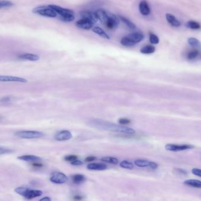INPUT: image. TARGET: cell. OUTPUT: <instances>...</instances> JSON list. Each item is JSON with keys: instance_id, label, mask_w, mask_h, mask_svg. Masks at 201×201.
Returning a JSON list of instances; mask_svg holds the SVG:
<instances>
[{"instance_id": "cell-1", "label": "cell", "mask_w": 201, "mask_h": 201, "mask_svg": "<svg viewBox=\"0 0 201 201\" xmlns=\"http://www.w3.org/2000/svg\"><path fill=\"white\" fill-rule=\"evenodd\" d=\"M89 125L104 131H111L128 135H133L135 133V131L130 127L121 126V125H116L103 120H91L89 121Z\"/></svg>"}, {"instance_id": "cell-2", "label": "cell", "mask_w": 201, "mask_h": 201, "mask_svg": "<svg viewBox=\"0 0 201 201\" xmlns=\"http://www.w3.org/2000/svg\"><path fill=\"white\" fill-rule=\"evenodd\" d=\"M49 7L54 10L56 13L58 14L61 16V20L64 22H71L75 20L74 12L64 8H62L60 6L56 5H49Z\"/></svg>"}, {"instance_id": "cell-3", "label": "cell", "mask_w": 201, "mask_h": 201, "mask_svg": "<svg viewBox=\"0 0 201 201\" xmlns=\"http://www.w3.org/2000/svg\"><path fill=\"white\" fill-rule=\"evenodd\" d=\"M15 192L28 199H32L43 195L41 190L30 189L25 187H18L15 189Z\"/></svg>"}, {"instance_id": "cell-4", "label": "cell", "mask_w": 201, "mask_h": 201, "mask_svg": "<svg viewBox=\"0 0 201 201\" xmlns=\"http://www.w3.org/2000/svg\"><path fill=\"white\" fill-rule=\"evenodd\" d=\"M33 12L34 13L38 14L40 16L49 18H55L57 16L56 12L48 6H39L35 7L33 9Z\"/></svg>"}, {"instance_id": "cell-5", "label": "cell", "mask_w": 201, "mask_h": 201, "mask_svg": "<svg viewBox=\"0 0 201 201\" xmlns=\"http://www.w3.org/2000/svg\"><path fill=\"white\" fill-rule=\"evenodd\" d=\"M16 136L22 139H38L43 136V133L38 131H19L16 133Z\"/></svg>"}, {"instance_id": "cell-6", "label": "cell", "mask_w": 201, "mask_h": 201, "mask_svg": "<svg viewBox=\"0 0 201 201\" xmlns=\"http://www.w3.org/2000/svg\"><path fill=\"white\" fill-rule=\"evenodd\" d=\"M165 149L169 151L172 152H179V151H183L186 150H189L194 149L195 146L192 145H176V144H167L165 146Z\"/></svg>"}, {"instance_id": "cell-7", "label": "cell", "mask_w": 201, "mask_h": 201, "mask_svg": "<svg viewBox=\"0 0 201 201\" xmlns=\"http://www.w3.org/2000/svg\"><path fill=\"white\" fill-rule=\"evenodd\" d=\"M50 180L56 184H62L68 180V178L65 174L59 172H55L51 174Z\"/></svg>"}, {"instance_id": "cell-8", "label": "cell", "mask_w": 201, "mask_h": 201, "mask_svg": "<svg viewBox=\"0 0 201 201\" xmlns=\"http://www.w3.org/2000/svg\"><path fill=\"white\" fill-rule=\"evenodd\" d=\"M118 24H119V20L117 18V17L115 16L114 14L110 13L108 20L105 23V25L106 26V27L110 30H113L118 27Z\"/></svg>"}, {"instance_id": "cell-9", "label": "cell", "mask_w": 201, "mask_h": 201, "mask_svg": "<svg viewBox=\"0 0 201 201\" xmlns=\"http://www.w3.org/2000/svg\"><path fill=\"white\" fill-rule=\"evenodd\" d=\"M72 135L70 131L64 130L58 132L55 135V139L58 141H65L71 139Z\"/></svg>"}, {"instance_id": "cell-10", "label": "cell", "mask_w": 201, "mask_h": 201, "mask_svg": "<svg viewBox=\"0 0 201 201\" xmlns=\"http://www.w3.org/2000/svg\"><path fill=\"white\" fill-rule=\"evenodd\" d=\"M80 15L83 19L88 20L93 24L98 22V19L95 13H93L89 11H82L80 12Z\"/></svg>"}, {"instance_id": "cell-11", "label": "cell", "mask_w": 201, "mask_h": 201, "mask_svg": "<svg viewBox=\"0 0 201 201\" xmlns=\"http://www.w3.org/2000/svg\"><path fill=\"white\" fill-rule=\"evenodd\" d=\"M139 10L142 15L147 16L151 13V8L146 0H142L139 4Z\"/></svg>"}, {"instance_id": "cell-12", "label": "cell", "mask_w": 201, "mask_h": 201, "mask_svg": "<svg viewBox=\"0 0 201 201\" xmlns=\"http://www.w3.org/2000/svg\"><path fill=\"white\" fill-rule=\"evenodd\" d=\"M0 82L27 83V80L25 79L21 78V77H18L0 76Z\"/></svg>"}, {"instance_id": "cell-13", "label": "cell", "mask_w": 201, "mask_h": 201, "mask_svg": "<svg viewBox=\"0 0 201 201\" xmlns=\"http://www.w3.org/2000/svg\"><path fill=\"white\" fill-rule=\"evenodd\" d=\"M95 13L97 17L98 20H99L100 22H101L103 24H105V23L108 20L111 12H109L107 10H105L103 9H98V10H97Z\"/></svg>"}, {"instance_id": "cell-14", "label": "cell", "mask_w": 201, "mask_h": 201, "mask_svg": "<svg viewBox=\"0 0 201 201\" xmlns=\"http://www.w3.org/2000/svg\"><path fill=\"white\" fill-rule=\"evenodd\" d=\"M126 37L130 40V41L135 44L138 43L142 41L144 38V35L141 33H131L126 36Z\"/></svg>"}, {"instance_id": "cell-15", "label": "cell", "mask_w": 201, "mask_h": 201, "mask_svg": "<svg viewBox=\"0 0 201 201\" xmlns=\"http://www.w3.org/2000/svg\"><path fill=\"white\" fill-rule=\"evenodd\" d=\"M93 25H94V24L93 22L87 20L83 19V18L78 20L76 22V26L80 28L83 29V30H89L93 28Z\"/></svg>"}, {"instance_id": "cell-16", "label": "cell", "mask_w": 201, "mask_h": 201, "mask_svg": "<svg viewBox=\"0 0 201 201\" xmlns=\"http://www.w3.org/2000/svg\"><path fill=\"white\" fill-rule=\"evenodd\" d=\"M107 168V166L103 163H89L87 165V169L93 170H103Z\"/></svg>"}, {"instance_id": "cell-17", "label": "cell", "mask_w": 201, "mask_h": 201, "mask_svg": "<svg viewBox=\"0 0 201 201\" xmlns=\"http://www.w3.org/2000/svg\"><path fill=\"white\" fill-rule=\"evenodd\" d=\"M166 18H167V20L171 26H172L174 27H180V22L172 14H169V13L167 14Z\"/></svg>"}, {"instance_id": "cell-18", "label": "cell", "mask_w": 201, "mask_h": 201, "mask_svg": "<svg viewBox=\"0 0 201 201\" xmlns=\"http://www.w3.org/2000/svg\"><path fill=\"white\" fill-rule=\"evenodd\" d=\"M18 57L22 60H29L32 61H38L39 59V57L38 55H34V54H30V53H25L19 55Z\"/></svg>"}, {"instance_id": "cell-19", "label": "cell", "mask_w": 201, "mask_h": 201, "mask_svg": "<svg viewBox=\"0 0 201 201\" xmlns=\"http://www.w3.org/2000/svg\"><path fill=\"white\" fill-rule=\"evenodd\" d=\"M18 159L22 160L27 161V162H38L41 160V158H39L38 156H34V155H23L18 157Z\"/></svg>"}, {"instance_id": "cell-20", "label": "cell", "mask_w": 201, "mask_h": 201, "mask_svg": "<svg viewBox=\"0 0 201 201\" xmlns=\"http://www.w3.org/2000/svg\"><path fill=\"white\" fill-rule=\"evenodd\" d=\"M184 185L194 187L195 188H201V181L199 180L188 179L186 180L184 182Z\"/></svg>"}, {"instance_id": "cell-21", "label": "cell", "mask_w": 201, "mask_h": 201, "mask_svg": "<svg viewBox=\"0 0 201 201\" xmlns=\"http://www.w3.org/2000/svg\"><path fill=\"white\" fill-rule=\"evenodd\" d=\"M92 31L94 33L98 34V36H101L103 38L108 39V40L110 39V37L107 34L105 31H104V30L101 28L99 27H94L92 28Z\"/></svg>"}, {"instance_id": "cell-22", "label": "cell", "mask_w": 201, "mask_h": 201, "mask_svg": "<svg viewBox=\"0 0 201 201\" xmlns=\"http://www.w3.org/2000/svg\"><path fill=\"white\" fill-rule=\"evenodd\" d=\"M199 54V51L197 49H192L189 51L186 54V58L188 60H194L198 57Z\"/></svg>"}, {"instance_id": "cell-23", "label": "cell", "mask_w": 201, "mask_h": 201, "mask_svg": "<svg viewBox=\"0 0 201 201\" xmlns=\"http://www.w3.org/2000/svg\"><path fill=\"white\" fill-rule=\"evenodd\" d=\"M155 51V48L151 45H147L140 50V52L145 55L152 54Z\"/></svg>"}, {"instance_id": "cell-24", "label": "cell", "mask_w": 201, "mask_h": 201, "mask_svg": "<svg viewBox=\"0 0 201 201\" xmlns=\"http://www.w3.org/2000/svg\"><path fill=\"white\" fill-rule=\"evenodd\" d=\"M188 42L190 46H192L193 47H195L196 49L201 48V43L199 40H198L196 38H194V37L189 38L188 40Z\"/></svg>"}, {"instance_id": "cell-25", "label": "cell", "mask_w": 201, "mask_h": 201, "mask_svg": "<svg viewBox=\"0 0 201 201\" xmlns=\"http://www.w3.org/2000/svg\"><path fill=\"white\" fill-rule=\"evenodd\" d=\"M186 26L193 30H199L201 28V24L199 22L192 20L187 22L186 23Z\"/></svg>"}, {"instance_id": "cell-26", "label": "cell", "mask_w": 201, "mask_h": 201, "mask_svg": "<svg viewBox=\"0 0 201 201\" xmlns=\"http://www.w3.org/2000/svg\"><path fill=\"white\" fill-rule=\"evenodd\" d=\"M85 180H86V178L83 175L77 174L72 176V181L75 184H81L85 182Z\"/></svg>"}, {"instance_id": "cell-27", "label": "cell", "mask_w": 201, "mask_h": 201, "mask_svg": "<svg viewBox=\"0 0 201 201\" xmlns=\"http://www.w3.org/2000/svg\"><path fill=\"white\" fill-rule=\"evenodd\" d=\"M119 18L120 20L124 22L125 24L128 27L130 28V29H135L136 28V26L134 23H133L132 22H130V20L127 19L126 18H125V17L122 16H119Z\"/></svg>"}, {"instance_id": "cell-28", "label": "cell", "mask_w": 201, "mask_h": 201, "mask_svg": "<svg viewBox=\"0 0 201 201\" xmlns=\"http://www.w3.org/2000/svg\"><path fill=\"white\" fill-rule=\"evenodd\" d=\"M134 163L138 167L146 168V167H149V161H148L147 160H143V159H137L135 160Z\"/></svg>"}, {"instance_id": "cell-29", "label": "cell", "mask_w": 201, "mask_h": 201, "mask_svg": "<svg viewBox=\"0 0 201 201\" xmlns=\"http://www.w3.org/2000/svg\"><path fill=\"white\" fill-rule=\"evenodd\" d=\"M121 44L122 45H124L125 47H133V46H134L136 44L132 42L130 40H129L128 38L126 37V36H125V37H123V38L121 39Z\"/></svg>"}, {"instance_id": "cell-30", "label": "cell", "mask_w": 201, "mask_h": 201, "mask_svg": "<svg viewBox=\"0 0 201 201\" xmlns=\"http://www.w3.org/2000/svg\"><path fill=\"white\" fill-rule=\"evenodd\" d=\"M120 166L122 168L127 169H132L134 168V164L127 160H124L120 163Z\"/></svg>"}, {"instance_id": "cell-31", "label": "cell", "mask_w": 201, "mask_h": 201, "mask_svg": "<svg viewBox=\"0 0 201 201\" xmlns=\"http://www.w3.org/2000/svg\"><path fill=\"white\" fill-rule=\"evenodd\" d=\"M101 161L107 162V163H112V164H116L118 162V160L116 158L114 157H104L101 159Z\"/></svg>"}, {"instance_id": "cell-32", "label": "cell", "mask_w": 201, "mask_h": 201, "mask_svg": "<svg viewBox=\"0 0 201 201\" xmlns=\"http://www.w3.org/2000/svg\"><path fill=\"white\" fill-rule=\"evenodd\" d=\"M149 41L150 43L153 44H157L159 42V40L158 36L153 33L149 34Z\"/></svg>"}, {"instance_id": "cell-33", "label": "cell", "mask_w": 201, "mask_h": 201, "mask_svg": "<svg viewBox=\"0 0 201 201\" xmlns=\"http://www.w3.org/2000/svg\"><path fill=\"white\" fill-rule=\"evenodd\" d=\"M13 6V3L10 1L7 0H1L0 1V9L5 7H10Z\"/></svg>"}, {"instance_id": "cell-34", "label": "cell", "mask_w": 201, "mask_h": 201, "mask_svg": "<svg viewBox=\"0 0 201 201\" xmlns=\"http://www.w3.org/2000/svg\"><path fill=\"white\" fill-rule=\"evenodd\" d=\"M192 173L194 175L201 177V169L198 168H194L192 170Z\"/></svg>"}, {"instance_id": "cell-35", "label": "cell", "mask_w": 201, "mask_h": 201, "mask_svg": "<svg viewBox=\"0 0 201 201\" xmlns=\"http://www.w3.org/2000/svg\"><path fill=\"white\" fill-rule=\"evenodd\" d=\"M130 120L127 119L122 118V119H120L119 120V123L121 125H128L129 123H130Z\"/></svg>"}, {"instance_id": "cell-36", "label": "cell", "mask_w": 201, "mask_h": 201, "mask_svg": "<svg viewBox=\"0 0 201 201\" xmlns=\"http://www.w3.org/2000/svg\"><path fill=\"white\" fill-rule=\"evenodd\" d=\"M78 156H76L75 155H69L65 157L64 159L66 161H73L74 160H76Z\"/></svg>"}, {"instance_id": "cell-37", "label": "cell", "mask_w": 201, "mask_h": 201, "mask_svg": "<svg viewBox=\"0 0 201 201\" xmlns=\"http://www.w3.org/2000/svg\"><path fill=\"white\" fill-rule=\"evenodd\" d=\"M71 164L72 165H74V166H80V165H82L83 163L81 161L76 159L73 161H71Z\"/></svg>"}, {"instance_id": "cell-38", "label": "cell", "mask_w": 201, "mask_h": 201, "mask_svg": "<svg viewBox=\"0 0 201 201\" xmlns=\"http://www.w3.org/2000/svg\"><path fill=\"white\" fill-rule=\"evenodd\" d=\"M158 166L157 163L153 162H149V168L152 169H156L158 168Z\"/></svg>"}, {"instance_id": "cell-39", "label": "cell", "mask_w": 201, "mask_h": 201, "mask_svg": "<svg viewBox=\"0 0 201 201\" xmlns=\"http://www.w3.org/2000/svg\"><path fill=\"white\" fill-rule=\"evenodd\" d=\"M12 100V98L10 97H5V98H2L1 99V102L2 103H8L10 102Z\"/></svg>"}, {"instance_id": "cell-40", "label": "cell", "mask_w": 201, "mask_h": 201, "mask_svg": "<svg viewBox=\"0 0 201 201\" xmlns=\"http://www.w3.org/2000/svg\"><path fill=\"white\" fill-rule=\"evenodd\" d=\"M11 150L10 149H4V148H2L0 147V155H2V154H6L7 153L11 152Z\"/></svg>"}, {"instance_id": "cell-41", "label": "cell", "mask_w": 201, "mask_h": 201, "mask_svg": "<svg viewBox=\"0 0 201 201\" xmlns=\"http://www.w3.org/2000/svg\"><path fill=\"white\" fill-rule=\"evenodd\" d=\"M96 159V158L94 157V156H89V157H87L86 159H85V161L86 162H91L92 161H94Z\"/></svg>"}, {"instance_id": "cell-42", "label": "cell", "mask_w": 201, "mask_h": 201, "mask_svg": "<svg viewBox=\"0 0 201 201\" xmlns=\"http://www.w3.org/2000/svg\"><path fill=\"white\" fill-rule=\"evenodd\" d=\"M33 166L34 167H35V168H41L43 167V164L41 163H33Z\"/></svg>"}, {"instance_id": "cell-43", "label": "cell", "mask_w": 201, "mask_h": 201, "mask_svg": "<svg viewBox=\"0 0 201 201\" xmlns=\"http://www.w3.org/2000/svg\"><path fill=\"white\" fill-rule=\"evenodd\" d=\"M51 200L50 198H49V197H44V198H42V199H40V201H50Z\"/></svg>"}, {"instance_id": "cell-44", "label": "cell", "mask_w": 201, "mask_h": 201, "mask_svg": "<svg viewBox=\"0 0 201 201\" xmlns=\"http://www.w3.org/2000/svg\"><path fill=\"white\" fill-rule=\"evenodd\" d=\"M82 199V198L81 196H74V199L81 200Z\"/></svg>"}, {"instance_id": "cell-45", "label": "cell", "mask_w": 201, "mask_h": 201, "mask_svg": "<svg viewBox=\"0 0 201 201\" xmlns=\"http://www.w3.org/2000/svg\"></svg>"}]
</instances>
